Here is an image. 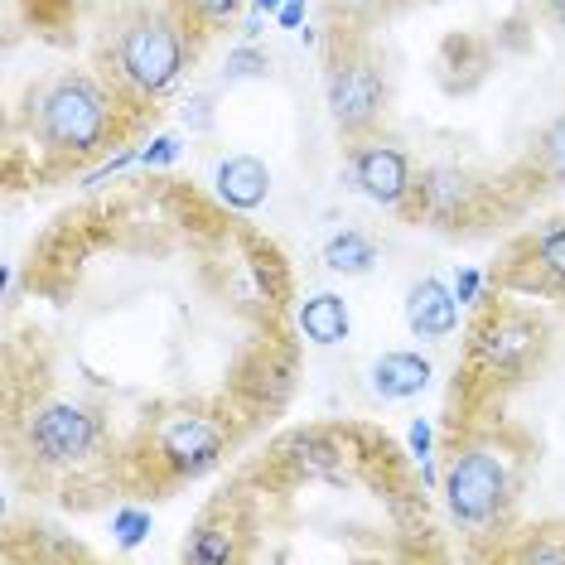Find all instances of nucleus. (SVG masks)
Segmentation results:
<instances>
[{"label": "nucleus", "mask_w": 565, "mask_h": 565, "mask_svg": "<svg viewBox=\"0 0 565 565\" xmlns=\"http://www.w3.org/2000/svg\"><path fill=\"white\" fill-rule=\"evenodd\" d=\"M300 305L276 237L179 174L54 213L6 300V402L93 416L121 503H164L276 426L300 387Z\"/></svg>", "instance_id": "f257e3e1"}, {"label": "nucleus", "mask_w": 565, "mask_h": 565, "mask_svg": "<svg viewBox=\"0 0 565 565\" xmlns=\"http://www.w3.org/2000/svg\"><path fill=\"white\" fill-rule=\"evenodd\" d=\"M184 561H445V532L416 465L372 420H305L227 465L189 526Z\"/></svg>", "instance_id": "f03ea898"}, {"label": "nucleus", "mask_w": 565, "mask_h": 565, "mask_svg": "<svg viewBox=\"0 0 565 565\" xmlns=\"http://www.w3.org/2000/svg\"><path fill=\"white\" fill-rule=\"evenodd\" d=\"M150 126L93 63H63L24 83L6 126V174L20 184H63L102 164Z\"/></svg>", "instance_id": "7ed1b4c3"}, {"label": "nucleus", "mask_w": 565, "mask_h": 565, "mask_svg": "<svg viewBox=\"0 0 565 565\" xmlns=\"http://www.w3.org/2000/svg\"><path fill=\"white\" fill-rule=\"evenodd\" d=\"M87 63H93L136 111H146V117L156 121L160 102L170 97V87L184 78V68L194 63V44L179 30V20L170 15L164 0H121L93 30V54H87Z\"/></svg>", "instance_id": "20e7f679"}, {"label": "nucleus", "mask_w": 565, "mask_h": 565, "mask_svg": "<svg viewBox=\"0 0 565 565\" xmlns=\"http://www.w3.org/2000/svg\"><path fill=\"white\" fill-rule=\"evenodd\" d=\"M387 58L377 34L358 24H324V102L343 146L377 136L387 117Z\"/></svg>", "instance_id": "39448f33"}, {"label": "nucleus", "mask_w": 565, "mask_h": 565, "mask_svg": "<svg viewBox=\"0 0 565 565\" xmlns=\"http://www.w3.org/2000/svg\"><path fill=\"white\" fill-rule=\"evenodd\" d=\"M402 217L416 227H430V233H445V237H473L503 223L493 179H479L445 160L416 170V189H411Z\"/></svg>", "instance_id": "423d86ee"}, {"label": "nucleus", "mask_w": 565, "mask_h": 565, "mask_svg": "<svg viewBox=\"0 0 565 565\" xmlns=\"http://www.w3.org/2000/svg\"><path fill=\"white\" fill-rule=\"evenodd\" d=\"M483 286L526 295V300H565V213L542 227L512 233L488 262Z\"/></svg>", "instance_id": "0eeeda50"}, {"label": "nucleus", "mask_w": 565, "mask_h": 565, "mask_svg": "<svg viewBox=\"0 0 565 565\" xmlns=\"http://www.w3.org/2000/svg\"><path fill=\"white\" fill-rule=\"evenodd\" d=\"M493 189H498L503 223L508 217H522L532 203H542L556 189H565V111L532 140V150L508 174H493Z\"/></svg>", "instance_id": "6e6552de"}, {"label": "nucleus", "mask_w": 565, "mask_h": 565, "mask_svg": "<svg viewBox=\"0 0 565 565\" xmlns=\"http://www.w3.org/2000/svg\"><path fill=\"white\" fill-rule=\"evenodd\" d=\"M343 160H349V174L353 184L363 189V194L372 203H382V209H406L411 189H416V164H411V156L402 146H392V140L367 136L358 140V146H343Z\"/></svg>", "instance_id": "1a4fd4ad"}, {"label": "nucleus", "mask_w": 565, "mask_h": 565, "mask_svg": "<svg viewBox=\"0 0 565 565\" xmlns=\"http://www.w3.org/2000/svg\"><path fill=\"white\" fill-rule=\"evenodd\" d=\"M406 329L426 343H445L449 333L459 329V305H455V295H449L445 280L420 276L416 286L406 290Z\"/></svg>", "instance_id": "9d476101"}, {"label": "nucleus", "mask_w": 565, "mask_h": 565, "mask_svg": "<svg viewBox=\"0 0 565 565\" xmlns=\"http://www.w3.org/2000/svg\"><path fill=\"white\" fill-rule=\"evenodd\" d=\"M430 358L420 353H382L377 363H372V392L382 396V402H411V396H420L430 387Z\"/></svg>", "instance_id": "9b49d317"}, {"label": "nucleus", "mask_w": 565, "mask_h": 565, "mask_svg": "<svg viewBox=\"0 0 565 565\" xmlns=\"http://www.w3.org/2000/svg\"><path fill=\"white\" fill-rule=\"evenodd\" d=\"M266 194H271V170H266L256 156H227L217 164V199L223 203L252 213L266 203Z\"/></svg>", "instance_id": "f8f14e48"}, {"label": "nucleus", "mask_w": 565, "mask_h": 565, "mask_svg": "<svg viewBox=\"0 0 565 565\" xmlns=\"http://www.w3.org/2000/svg\"><path fill=\"white\" fill-rule=\"evenodd\" d=\"M170 6V15L179 20V30L189 34V44H194V58L203 54V44L217 40V34L227 30V24L237 20L242 0H164Z\"/></svg>", "instance_id": "ddd939ff"}, {"label": "nucleus", "mask_w": 565, "mask_h": 565, "mask_svg": "<svg viewBox=\"0 0 565 565\" xmlns=\"http://www.w3.org/2000/svg\"><path fill=\"white\" fill-rule=\"evenodd\" d=\"M300 333L315 349H333V343L349 339V305H343V295L319 290L310 300H300Z\"/></svg>", "instance_id": "4468645a"}, {"label": "nucleus", "mask_w": 565, "mask_h": 565, "mask_svg": "<svg viewBox=\"0 0 565 565\" xmlns=\"http://www.w3.org/2000/svg\"><path fill=\"white\" fill-rule=\"evenodd\" d=\"M324 266L339 276H367L377 266V242H372L363 227H343L324 242Z\"/></svg>", "instance_id": "2eb2a0df"}, {"label": "nucleus", "mask_w": 565, "mask_h": 565, "mask_svg": "<svg viewBox=\"0 0 565 565\" xmlns=\"http://www.w3.org/2000/svg\"><path fill=\"white\" fill-rule=\"evenodd\" d=\"M411 0H324V24H358L377 34L387 20H396Z\"/></svg>", "instance_id": "dca6fc26"}, {"label": "nucleus", "mask_w": 565, "mask_h": 565, "mask_svg": "<svg viewBox=\"0 0 565 565\" xmlns=\"http://www.w3.org/2000/svg\"><path fill=\"white\" fill-rule=\"evenodd\" d=\"M271 63H266L262 54H252V49H237L233 58H227V83H237V78H256V73H266Z\"/></svg>", "instance_id": "f3484780"}, {"label": "nucleus", "mask_w": 565, "mask_h": 565, "mask_svg": "<svg viewBox=\"0 0 565 565\" xmlns=\"http://www.w3.org/2000/svg\"><path fill=\"white\" fill-rule=\"evenodd\" d=\"M117 526H121V546H136L140 542V532H146V518H140V512H121L117 518Z\"/></svg>", "instance_id": "a211bd4d"}, {"label": "nucleus", "mask_w": 565, "mask_h": 565, "mask_svg": "<svg viewBox=\"0 0 565 565\" xmlns=\"http://www.w3.org/2000/svg\"><path fill=\"white\" fill-rule=\"evenodd\" d=\"M536 15H542L546 24H556V30L565 34V0H532Z\"/></svg>", "instance_id": "6ab92c4d"}]
</instances>
